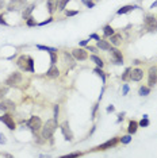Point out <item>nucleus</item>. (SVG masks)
I'll return each instance as SVG.
<instances>
[{"label":"nucleus","mask_w":157,"mask_h":158,"mask_svg":"<svg viewBox=\"0 0 157 158\" xmlns=\"http://www.w3.org/2000/svg\"><path fill=\"white\" fill-rule=\"evenodd\" d=\"M50 60H52V64H56L57 62V54H56V52H50Z\"/></svg>","instance_id":"33"},{"label":"nucleus","mask_w":157,"mask_h":158,"mask_svg":"<svg viewBox=\"0 0 157 158\" xmlns=\"http://www.w3.org/2000/svg\"><path fill=\"white\" fill-rule=\"evenodd\" d=\"M58 75H60V70H58V68L57 66H52L49 70H48V73H46V76L48 77H52V79H54V77H58Z\"/></svg>","instance_id":"16"},{"label":"nucleus","mask_w":157,"mask_h":158,"mask_svg":"<svg viewBox=\"0 0 157 158\" xmlns=\"http://www.w3.org/2000/svg\"><path fill=\"white\" fill-rule=\"evenodd\" d=\"M20 81H22V75L18 73V72H14V73H11V75L8 76V79L5 80V84L11 87V85H18V84H20Z\"/></svg>","instance_id":"6"},{"label":"nucleus","mask_w":157,"mask_h":158,"mask_svg":"<svg viewBox=\"0 0 157 158\" xmlns=\"http://www.w3.org/2000/svg\"><path fill=\"white\" fill-rule=\"evenodd\" d=\"M4 0H0V9H3V7H4Z\"/></svg>","instance_id":"46"},{"label":"nucleus","mask_w":157,"mask_h":158,"mask_svg":"<svg viewBox=\"0 0 157 158\" xmlns=\"http://www.w3.org/2000/svg\"><path fill=\"white\" fill-rule=\"evenodd\" d=\"M118 142V138H112V139L107 140V142H104L103 145H99L98 147H95L94 150H107V149H111L112 146H115Z\"/></svg>","instance_id":"11"},{"label":"nucleus","mask_w":157,"mask_h":158,"mask_svg":"<svg viewBox=\"0 0 157 158\" xmlns=\"http://www.w3.org/2000/svg\"><path fill=\"white\" fill-rule=\"evenodd\" d=\"M127 92H129V87H127V85H123V95H127Z\"/></svg>","instance_id":"40"},{"label":"nucleus","mask_w":157,"mask_h":158,"mask_svg":"<svg viewBox=\"0 0 157 158\" xmlns=\"http://www.w3.org/2000/svg\"><path fill=\"white\" fill-rule=\"evenodd\" d=\"M142 77H144V72L138 68L130 72V80H133V81H139V80H142Z\"/></svg>","instance_id":"14"},{"label":"nucleus","mask_w":157,"mask_h":158,"mask_svg":"<svg viewBox=\"0 0 157 158\" xmlns=\"http://www.w3.org/2000/svg\"><path fill=\"white\" fill-rule=\"evenodd\" d=\"M130 72H131L130 68H127V69L125 70V73L122 75V80H123V81H127V80L130 79Z\"/></svg>","instance_id":"26"},{"label":"nucleus","mask_w":157,"mask_h":158,"mask_svg":"<svg viewBox=\"0 0 157 158\" xmlns=\"http://www.w3.org/2000/svg\"><path fill=\"white\" fill-rule=\"evenodd\" d=\"M0 120L4 123L10 130H14V128H15V122H14L12 116H11L10 114H4L3 116H0Z\"/></svg>","instance_id":"8"},{"label":"nucleus","mask_w":157,"mask_h":158,"mask_svg":"<svg viewBox=\"0 0 157 158\" xmlns=\"http://www.w3.org/2000/svg\"><path fill=\"white\" fill-rule=\"evenodd\" d=\"M98 47L102 49V50H110V49H111V45L108 43L107 41L99 39V41H98Z\"/></svg>","instance_id":"17"},{"label":"nucleus","mask_w":157,"mask_h":158,"mask_svg":"<svg viewBox=\"0 0 157 158\" xmlns=\"http://www.w3.org/2000/svg\"><path fill=\"white\" fill-rule=\"evenodd\" d=\"M37 22H35V19L33 16H29L27 18V26H35Z\"/></svg>","instance_id":"32"},{"label":"nucleus","mask_w":157,"mask_h":158,"mask_svg":"<svg viewBox=\"0 0 157 158\" xmlns=\"http://www.w3.org/2000/svg\"><path fill=\"white\" fill-rule=\"evenodd\" d=\"M58 3L60 0H48V11L50 14H53L56 9L58 8Z\"/></svg>","instance_id":"15"},{"label":"nucleus","mask_w":157,"mask_h":158,"mask_svg":"<svg viewBox=\"0 0 157 158\" xmlns=\"http://www.w3.org/2000/svg\"><path fill=\"white\" fill-rule=\"evenodd\" d=\"M139 126H141V127H148V126H149L148 116H144V118H142V120L139 122Z\"/></svg>","instance_id":"29"},{"label":"nucleus","mask_w":157,"mask_h":158,"mask_svg":"<svg viewBox=\"0 0 157 158\" xmlns=\"http://www.w3.org/2000/svg\"><path fill=\"white\" fill-rule=\"evenodd\" d=\"M37 47L39 50H46V52H57L54 47H49V46H42V45H37Z\"/></svg>","instance_id":"28"},{"label":"nucleus","mask_w":157,"mask_h":158,"mask_svg":"<svg viewBox=\"0 0 157 158\" xmlns=\"http://www.w3.org/2000/svg\"><path fill=\"white\" fill-rule=\"evenodd\" d=\"M130 140H131L130 135H125V136H122V138H121V142H122V143H125V145L130 143Z\"/></svg>","instance_id":"31"},{"label":"nucleus","mask_w":157,"mask_h":158,"mask_svg":"<svg viewBox=\"0 0 157 158\" xmlns=\"http://www.w3.org/2000/svg\"><path fill=\"white\" fill-rule=\"evenodd\" d=\"M145 28L148 31H157V19L152 15L145 18Z\"/></svg>","instance_id":"5"},{"label":"nucleus","mask_w":157,"mask_h":158,"mask_svg":"<svg viewBox=\"0 0 157 158\" xmlns=\"http://www.w3.org/2000/svg\"><path fill=\"white\" fill-rule=\"evenodd\" d=\"M27 126L30 127V130L31 131H38V130H41L42 128V120H41L38 116H31V118L27 120Z\"/></svg>","instance_id":"4"},{"label":"nucleus","mask_w":157,"mask_h":158,"mask_svg":"<svg viewBox=\"0 0 157 158\" xmlns=\"http://www.w3.org/2000/svg\"><path fill=\"white\" fill-rule=\"evenodd\" d=\"M81 1H83V3H84V4L88 7V8H92V7L95 5V3L92 1V0H81Z\"/></svg>","instance_id":"34"},{"label":"nucleus","mask_w":157,"mask_h":158,"mask_svg":"<svg viewBox=\"0 0 157 158\" xmlns=\"http://www.w3.org/2000/svg\"><path fill=\"white\" fill-rule=\"evenodd\" d=\"M0 143H1V145L5 143V136L3 135V134H0Z\"/></svg>","instance_id":"39"},{"label":"nucleus","mask_w":157,"mask_h":158,"mask_svg":"<svg viewBox=\"0 0 157 158\" xmlns=\"http://www.w3.org/2000/svg\"><path fill=\"white\" fill-rule=\"evenodd\" d=\"M137 127H138V123L134 122V120H131L129 123V134H134L137 131Z\"/></svg>","instance_id":"21"},{"label":"nucleus","mask_w":157,"mask_h":158,"mask_svg":"<svg viewBox=\"0 0 157 158\" xmlns=\"http://www.w3.org/2000/svg\"><path fill=\"white\" fill-rule=\"evenodd\" d=\"M95 73H98L99 76H100V77H102V80H103V83L104 81H106V76H104V72L103 70H102V68H95Z\"/></svg>","instance_id":"27"},{"label":"nucleus","mask_w":157,"mask_h":158,"mask_svg":"<svg viewBox=\"0 0 157 158\" xmlns=\"http://www.w3.org/2000/svg\"><path fill=\"white\" fill-rule=\"evenodd\" d=\"M0 24H4V26L7 24V22H5L4 18H3V15H0Z\"/></svg>","instance_id":"42"},{"label":"nucleus","mask_w":157,"mask_h":158,"mask_svg":"<svg viewBox=\"0 0 157 158\" xmlns=\"http://www.w3.org/2000/svg\"><path fill=\"white\" fill-rule=\"evenodd\" d=\"M111 43L115 46H119L122 43V35L121 34H112L111 35Z\"/></svg>","instance_id":"18"},{"label":"nucleus","mask_w":157,"mask_h":158,"mask_svg":"<svg viewBox=\"0 0 157 158\" xmlns=\"http://www.w3.org/2000/svg\"><path fill=\"white\" fill-rule=\"evenodd\" d=\"M56 128H57V119H54V118L49 119V120L45 123V126H43V131H42L43 138H45V139H50V138L53 136Z\"/></svg>","instance_id":"1"},{"label":"nucleus","mask_w":157,"mask_h":158,"mask_svg":"<svg viewBox=\"0 0 157 158\" xmlns=\"http://www.w3.org/2000/svg\"><path fill=\"white\" fill-rule=\"evenodd\" d=\"M87 50H88V52H96V47H94V46H87Z\"/></svg>","instance_id":"43"},{"label":"nucleus","mask_w":157,"mask_h":158,"mask_svg":"<svg viewBox=\"0 0 157 158\" xmlns=\"http://www.w3.org/2000/svg\"><path fill=\"white\" fill-rule=\"evenodd\" d=\"M27 0H11L7 5L8 11H20L22 8H26Z\"/></svg>","instance_id":"3"},{"label":"nucleus","mask_w":157,"mask_h":158,"mask_svg":"<svg viewBox=\"0 0 157 158\" xmlns=\"http://www.w3.org/2000/svg\"><path fill=\"white\" fill-rule=\"evenodd\" d=\"M111 50V54H112V61L115 62V64H118V65H121V64H123V56H122V53L118 50V49H110Z\"/></svg>","instance_id":"10"},{"label":"nucleus","mask_w":157,"mask_h":158,"mask_svg":"<svg viewBox=\"0 0 157 158\" xmlns=\"http://www.w3.org/2000/svg\"><path fill=\"white\" fill-rule=\"evenodd\" d=\"M69 1H71V0H60V3H58V9L60 11H64Z\"/></svg>","instance_id":"24"},{"label":"nucleus","mask_w":157,"mask_h":158,"mask_svg":"<svg viewBox=\"0 0 157 158\" xmlns=\"http://www.w3.org/2000/svg\"><path fill=\"white\" fill-rule=\"evenodd\" d=\"M65 14H67V16H75L79 14V11H65Z\"/></svg>","instance_id":"35"},{"label":"nucleus","mask_w":157,"mask_h":158,"mask_svg":"<svg viewBox=\"0 0 157 158\" xmlns=\"http://www.w3.org/2000/svg\"><path fill=\"white\" fill-rule=\"evenodd\" d=\"M91 61H94L95 64L99 66V68H102V66L104 65V62L102 61V60H100L99 57H96V56H91Z\"/></svg>","instance_id":"22"},{"label":"nucleus","mask_w":157,"mask_h":158,"mask_svg":"<svg viewBox=\"0 0 157 158\" xmlns=\"http://www.w3.org/2000/svg\"><path fill=\"white\" fill-rule=\"evenodd\" d=\"M133 8H134L133 5H125V7H122V8L118 9V15H123V14L130 12V11H131Z\"/></svg>","instance_id":"20"},{"label":"nucleus","mask_w":157,"mask_h":158,"mask_svg":"<svg viewBox=\"0 0 157 158\" xmlns=\"http://www.w3.org/2000/svg\"><path fill=\"white\" fill-rule=\"evenodd\" d=\"M18 66L22 70H29V72H34V61H33L31 57H29V56H20L18 58V61H16Z\"/></svg>","instance_id":"2"},{"label":"nucleus","mask_w":157,"mask_h":158,"mask_svg":"<svg viewBox=\"0 0 157 158\" xmlns=\"http://www.w3.org/2000/svg\"><path fill=\"white\" fill-rule=\"evenodd\" d=\"M80 45L81 46H87V45H88V41H81Z\"/></svg>","instance_id":"47"},{"label":"nucleus","mask_w":157,"mask_h":158,"mask_svg":"<svg viewBox=\"0 0 157 158\" xmlns=\"http://www.w3.org/2000/svg\"><path fill=\"white\" fill-rule=\"evenodd\" d=\"M15 108V104H14L11 100H1L0 101V111H12Z\"/></svg>","instance_id":"13"},{"label":"nucleus","mask_w":157,"mask_h":158,"mask_svg":"<svg viewBox=\"0 0 157 158\" xmlns=\"http://www.w3.org/2000/svg\"><path fill=\"white\" fill-rule=\"evenodd\" d=\"M58 118V105H54V119Z\"/></svg>","instance_id":"36"},{"label":"nucleus","mask_w":157,"mask_h":158,"mask_svg":"<svg viewBox=\"0 0 157 158\" xmlns=\"http://www.w3.org/2000/svg\"><path fill=\"white\" fill-rule=\"evenodd\" d=\"M114 110H115V108H114V105H110V107H107V112H112Z\"/></svg>","instance_id":"44"},{"label":"nucleus","mask_w":157,"mask_h":158,"mask_svg":"<svg viewBox=\"0 0 157 158\" xmlns=\"http://www.w3.org/2000/svg\"><path fill=\"white\" fill-rule=\"evenodd\" d=\"M52 20H53L52 18H50V19H48V20H43V22H41V23H39V26H45V24H48V23H50V22H52Z\"/></svg>","instance_id":"38"},{"label":"nucleus","mask_w":157,"mask_h":158,"mask_svg":"<svg viewBox=\"0 0 157 158\" xmlns=\"http://www.w3.org/2000/svg\"><path fill=\"white\" fill-rule=\"evenodd\" d=\"M112 34H114V28H112L111 26L104 27V35H106V37H111Z\"/></svg>","instance_id":"23"},{"label":"nucleus","mask_w":157,"mask_h":158,"mask_svg":"<svg viewBox=\"0 0 157 158\" xmlns=\"http://www.w3.org/2000/svg\"><path fill=\"white\" fill-rule=\"evenodd\" d=\"M7 91H8L7 87H0V100H3V97H4V95L7 93Z\"/></svg>","instance_id":"30"},{"label":"nucleus","mask_w":157,"mask_h":158,"mask_svg":"<svg viewBox=\"0 0 157 158\" xmlns=\"http://www.w3.org/2000/svg\"><path fill=\"white\" fill-rule=\"evenodd\" d=\"M123 115H125V114H119V115H118V116H119V118H118V122L123 120Z\"/></svg>","instance_id":"48"},{"label":"nucleus","mask_w":157,"mask_h":158,"mask_svg":"<svg viewBox=\"0 0 157 158\" xmlns=\"http://www.w3.org/2000/svg\"><path fill=\"white\" fill-rule=\"evenodd\" d=\"M35 8V4H30L29 7H26L24 8V11H23V14H22V16H23V19H27V18L31 15V12H33V9Z\"/></svg>","instance_id":"19"},{"label":"nucleus","mask_w":157,"mask_h":158,"mask_svg":"<svg viewBox=\"0 0 157 158\" xmlns=\"http://www.w3.org/2000/svg\"><path fill=\"white\" fill-rule=\"evenodd\" d=\"M156 83H157V69L156 68H150L149 69V79H148L149 87H154Z\"/></svg>","instance_id":"12"},{"label":"nucleus","mask_w":157,"mask_h":158,"mask_svg":"<svg viewBox=\"0 0 157 158\" xmlns=\"http://www.w3.org/2000/svg\"><path fill=\"white\" fill-rule=\"evenodd\" d=\"M72 56L77 61H84L88 58V53L84 49H75V50H72Z\"/></svg>","instance_id":"7"},{"label":"nucleus","mask_w":157,"mask_h":158,"mask_svg":"<svg viewBox=\"0 0 157 158\" xmlns=\"http://www.w3.org/2000/svg\"><path fill=\"white\" fill-rule=\"evenodd\" d=\"M61 131H63V134L67 140L73 139V134H72V131H71V128H69V123L68 122H64L63 124H61Z\"/></svg>","instance_id":"9"},{"label":"nucleus","mask_w":157,"mask_h":158,"mask_svg":"<svg viewBox=\"0 0 157 158\" xmlns=\"http://www.w3.org/2000/svg\"><path fill=\"white\" fill-rule=\"evenodd\" d=\"M81 153H71V154H68V155H65V157H80Z\"/></svg>","instance_id":"37"},{"label":"nucleus","mask_w":157,"mask_h":158,"mask_svg":"<svg viewBox=\"0 0 157 158\" xmlns=\"http://www.w3.org/2000/svg\"><path fill=\"white\" fill-rule=\"evenodd\" d=\"M96 110H98V104H95L94 110H92V118H95V115H96Z\"/></svg>","instance_id":"41"},{"label":"nucleus","mask_w":157,"mask_h":158,"mask_svg":"<svg viewBox=\"0 0 157 158\" xmlns=\"http://www.w3.org/2000/svg\"><path fill=\"white\" fill-rule=\"evenodd\" d=\"M149 92H150V89H149L148 87L139 88V95H141V96H146V95H149Z\"/></svg>","instance_id":"25"},{"label":"nucleus","mask_w":157,"mask_h":158,"mask_svg":"<svg viewBox=\"0 0 157 158\" xmlns=\"http://www.w3.org/2000/svg\"><path fill=\"white\" fill-rule=\"evenodd\" d=\"M90 38H94V39H96V41H99V39H100V38H99V37H98V35H96V34H92V35H91V37H90Z\"/></svg>","instance_id":"45"}]
</instances>
